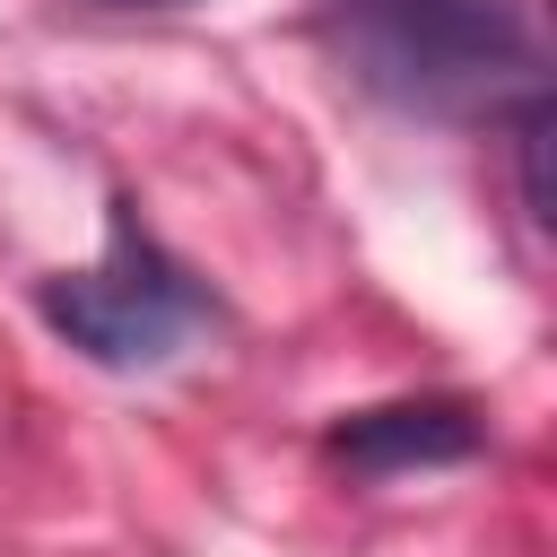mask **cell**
<instances>
[{
    "instance_id": "3",
    "label": "cell",
    "mask_w": 557,
    "mask_h": 557,
    "mask_svg": "<svg viewBox=\"0 0 557 557\" xmlns=\"http://www.w3.org/2000/svg\"><path fill=\"white\" fill-rule=\"evenodd\" d=\"M331 453L348 470L461 461V453H479V418H470V400H383V409H348L331 426Z\"/></svg>"
},
{
    "instance_id": "1",
    "label": "cell",
    "mask_w": 557,
    "mask_h": 557,
    "mask_svg": "<svg viewBox=\"0 0 557 557\" xmlns=\"http://www.w3.org/2000/svg\"><path fill=\"white\" fill-rule=\"evenodd\" d=\"M339 52L357 87L409 113H496L540 96V44L513 0H339Z\"/></svg>"
},
{
    "instance_id": "2",
    "label": "cell",
    "mask_w": 557,
    "mask_h": 557,
    "mask_svg": "<svg viewBox=\"0 0 557 557\" xmlns=\"http://www.w3.org/2000/svg\"><path fill=\"white\" fill-rule=\"evenodd\" d=\"M44 322L96 366H157L200 322V287L157 252V235L131 218V200H113L104 261L70 270V278H44Z\"/></svg>"
}]
</instances>
